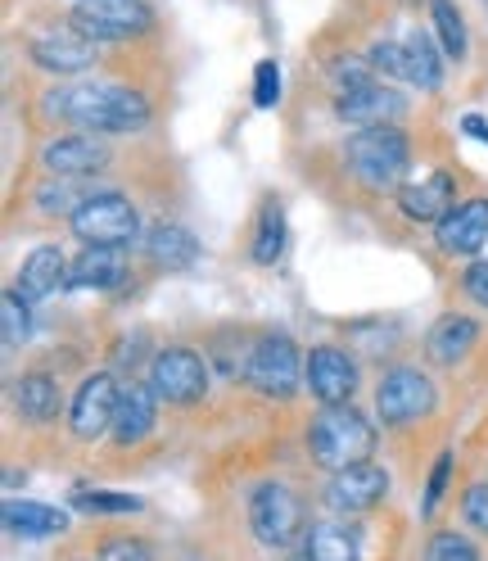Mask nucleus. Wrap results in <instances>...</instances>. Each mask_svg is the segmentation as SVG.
I'll use <instances>...</instances> for the list:
<instances>
[{
    "label": "nucleus",
    "mask_w": 488,
    "mask_h": 561,
    "mask_svg": "<svg viewBox=\"0 0 488 561\" xmlns=\"http://www.w3.org/2000/svg\"><path fill=\"white\" fill-rule=\"evenodd\" d=\"M303 385L312 390V399L326 403V408H339L353 399L358 390V363L344 354L339 344H322L312 348L307 363H303Z\"/></svg>",
    "instance_id": "nucleus-11"
},
{
    "label": "nucleus",
    "mask_w": 488,
    "mask_h": 561,
    "mask_svg": "<svg viewBox=\"0 0 488 561\" xmlns=\"http://www.w3.org/2000/svg\"><path fill=\"white\" fill-rule=\"evenodd\" d=\"M154 399H159V394L150 390V385H141V380L123 390V403H118V416H114V431H109L123 448L141 444V439L154 431Z\"/></svg>",
    "instance_id": "nucleus-23"
},
{
    "label": "nucleus",
    "mask_w": 488,
    "mask_h": 561,
    "mask_svg": "<svg viewBox=\"0 0 488 561\" xmlns=\"http://www.w3.org/2000/svg\"><path fill=\"white\" fill-rule=\"evenodd\" d=\"M403 110H407V100L375 78L348 87V91H335V114L344 123H353L358 131L362 127H394V118H403Z\"/></svg>",
    "instance_id": "nucleus-12"
},
{
    "label": "nucleus",
    "mask_w": 488,
    "mask_h": 561,
    "mask_svg": "<svg viewBox=\"0 0 488 561\" xmlns=\"http://www.w3.org/2000/svg\"><path fill=\"white\" fill-rule=\"evenodd\" d=\"M0 327H5V348H23L32 312H27V299L19 290H5V304H0Z\"/></svg>",
    "instance_id": "nucleus-29"
},
{
    "label": "nucleus",
    "mask_w": 488,
    "mask_h": 561,
    "mask_svg": "<svg viewBox=\"0 0 488 561\" xmlns=\"http://www.w3.org/2000/svg\"><path fill=\"white\" fill-rule=\"evenodd\" d=\"M462 127H466L470 136H479V140H488V123H484V118H466Z\"/></svg>",
    "instance_id": "nucleus-39"
},
{
    "label": "nucleus",
    "mask_w": 488,
    "mask_h": 561,
    "mask_svg": "<svg viewBox=\"0 0 488 561\" xmlns=\"http://www.w3.org/2000/svg\"><path fill=\"white\" fill-rule=\"evenodd\" d=\"M276 100H281V68H276L271 59H263L254 68V104L258 110H271Z\"/></svg>",
    "instance_id": "nucleus-33"
},
{
    "label": "nucleus",
    "mask_w": 488,
    "mask_h": 561,
    "mask_svg": "<svg viewBox=\"0 0 488 561\" xmlns=\"http://www.w3.org/2000/svg\"><path fill=\"white\" fill-rule=\"evenodd\" d=\"M344 163H348V172H353L362 186L385 191V186H394L407 172L411 146H407V136L398 127H362V131L348 136Z\"/></svg>",
    "instance_id": "nucleus-3"
},
{
    "label": "nucleus",
    "mask_w": 488,
    "mask_h": 561,
    "mask_svg": "<svg viewBox=\"0 0 488 561\" xmlns=\"http://www.w3.org/2000/svg\"><path fill=\"white\" fill-rule=\"evenodd\" d=\"M479 340V327L475 318H466V312H448V318H439L426 335V354L430 363L439 367H452V363H462L470 354V344Z\"/></svg>",
    "instance_id": "nucleus-21"
},
{
    "label": "nucleus",
    "mask_w": 488,
    "mask_h": 561,
    "mask_svg": "<svg viewBox=\"0 0 488 561\" xmlns=\"http://www.w3.org/2000/svg\"><path fill=\"white\" fill-rule=\"evenodd\" d=\"M385 494H390V476L380 471L375 462H358V467L330 476L326 503H330L339 516H362V512H371L375 503H385Z\"/></svg>",
    "instance_id": "nucleus-14"
},
{
    "label": "nucleus",
    "mask_w": 488,
    "mask_h": 561,
    "mask_svg": "<svg viewBox=\"0 0 488 561\" xmlns=\"http://www.w3.org/2000/svg\"><path fill=\"white\" fill-rule=\"evenodd\" d=\"M244 385H254L263 399H290L299 385H303V363H299V348L286 335H267L249 348L244 358Z\"/></svg>",
    "instance_id": "nucleus-7"
},
{
    "label": "nucleus",
    "mask_w": 488,
    "mask_h": 561,
    "mask_svg": "<svg viewBox=\"0 0 488 561\" xmlns=\"http://www.w3.org/2000/svg\"><path fill=\"white\" fill-rule=\"evenodd\" d=\"M146 259L163 272H186L199 263V240L177 222H159L146 231Z\"/></svg>",
    "instance_id": "nucleus-20"
},
{
    "label": "nucleus",
    "mask_w": 488,
    "mask_h": 561,
    "mask_svg": "<svg viewBox=\"0 0 488 561\" xmlns=\"http://www.w3.org/2000/svg\"><path fill=\"white\" fill-rule=\"evenodd\" d=\"M462 280H466V295H470L479 308H488V263H484V259H479V263H470Z\"/></svg>",
    "instance_id": "nucleus-38"
},
{
    "label": "nucleus",
    "mask_w": 488,
    "mask_h": 561,
    "mask_svg": "<svg viewBox=\"0 0 488 561\" xmlns=\"http://www.w3.org/2000/svg\"><path fill=\"white\" fill-rule=\"evenodd\" d=\"M68 23L100 46V42L141 37V32H150L154 14H150L146 0H78L73 14H68Z\"/></svg>",
    "instance_id": "nucleus-6"
},
{
    "label": "nucleus",
    "mask_w": 488,
    "mask_h": 561,
    "mask_svg": "<svg viewBox=\"0 0 488 561\" xmlns=\"http://www.w3.org/2000/svg\"><path fill=\"white\" fill-rule=\"evenodd\" d=\"M249 525L254 539L263 548H294L307 535V516H303V499L290 484L267 480L249 494Z\"/></svg>",
    "instance_id": "nucleus-5"
},
{
    "label": "nucleus",
    "mask_w": 488,
    "mask_h": 561,
    "mask_svg": "<svg viewBox=\"0 0 488 561\" xmlns=\"http://www.w3.org/2000/svg\"><path fill=\"white\" fill-rule=\"evenodd\" d=\"M286 254V208L267 199L263 204V214H258V236H254V263L271 267L276 259Z\"/></svg>",
    "instance_id": "nucleus-27"
},
{
    "label": "nucleus",
    "mask_w": 488,
    "mask_h": 561,
    "mask_svg": "<svg viewBox=\"0 0 488 561\" xmlns=\"http://www.w3.org/2000/svg\"><path fill=\"white\" fill-rule=\"evenodd\" d=\"M307 453H312V462L326 467L330 476L348 471V467L367 462L375 453V426L358 408H348V403L326 408L317 421H312V431H307Z\"/></svg>",
    "instance_id": "nucleus-2"
},
{
    "label": "nucleus",
    "mask_w": 488,
    "mask_h": 561,
    "mask_svg": "<svg viewBox=\"0 0 488 561\" xmlns=\"http://www.w3.org/2000/svg\"><path fill=\"white\" fill-rule=\"evenodd\" d=\"M462 516H466V525H475L479 535H488V484H470V489H466Z\"/></svg>",
    "instance_id": "nucleus-35"
},
{
    "label": "nucleus",
    "mask_w": 488,
    "mask_h": 561,
    "mask_svg": "<svg viewBox=\"0 0 488 561\" xmlns=\"http://www.w3.org/2000/svg\"><path fill=\"white\" fill-rule=\"evenodd\" d=\"M27 55H32V64H37V68H46V73L68 78V73H82V68L95 64V42L82 37L73 23H63V27L37 32V37L27 42Z\"/></svg>",
    "instance_id": "nucleus-13"
},
{
    "label": "nucleus",
    "mask_w": 488,
    "mask_h": 561,
    "mask_svg": "<svg viewBox=\"0 0 488 561\" xmlns=\"http://www.w3.org/2000/svg\"><path fill=\"white\" fill-rule=\"evenodd\" d=\"M488 244V199H466L439 222L443 254H475Z\"/></svg>",
    "instance_id": "nucleus-17"
},
{
    "label": "nucleus",
    "mask_w": 488,
    "mask_h": 561,
    "mask_svg": "<svg viewBox=\"0 0 488 561\" xmlns=\"http://www.w3.org/2000/svg\"><path fill=\"white\" fill-rule=\"evenodd\" d=\"M430 23L439 32V50L448 59H462L466 55V19L452 0H430Z\"/></svg>",
    "instance_id": "nucleus-28"
},
{
    "label": "nucleus",
    "mask_w": 488,
    "mask_h": 561,
    "mask_svg": "<svg viewBox=\"0 0 488 561\" xmlns=\"http://www.w3.org/2000/svg\"><path fill=\"white\" fill-rule=\"evenodd\" d=\"M426 561H479V548L466 535H457V530H443V535L430 539Z\"/></svg>",
    "instance_id": "nucleus-30"
},
{
    "label": "nucleus",
    "mask_w": 488,
    "mask_h": 561,
    "mask_svg": "<svg viewBox=\"0 0 488 561\" xmlns=\"http://www.w3.org/2000/svg\"><path fill=\"white\" fill-rule=\"evenodd\" d=\"M5 525L19 539H50L59 530H68V516L50 503H32V499H10L5 503Z\"/></svg>",
    "instance_id": "nucleus-24"
},
{
    "label": "nucleus",
    "mask_w": 488,
    "mask_h": 561,
    "mask_svg": "<svg viewBox=\"0 0 488 561\" xmlns=\"http://www.w3.org/2000/svg\"><path fill=\"white\" fill-rule=\"evenodd\" d=\"M375 412L385 426H411L434 412V385L421 367H394L375 385Z\"/></svg>",
    "instance_id": "nucleus-8"
},
{
    "label": "nucleus",
    "mask_w": 488,
    "mask_h": 561,
    "mask_svg": "<svg viewBox=\"0 0 488 561\" xmlns=\"http://www.w3.org/2000/svg\"><path fill=\"white\" fill-rule=\"evenodd\" d=\"M146 385L163 399V403H195L204 399L208 390V363L195 354V348H182V344H172V348H159L154 363H150V376Z\"/></svg>",
    "instance_id": "nucleus-9"
},
{
    "label": "nucleus",
    "mask_w": 488,
    "mask_h": 561,
    "mask_svg": "<svg viewBox=\"0 0 488 561\" xmlns=\"http://www.w3.org/2000/svg\"><path fill=\"white\" fill-rule=\"evenodd\" d=\"M14 408H19L23 421H32V426H46V421H55L59 408H63V394H59L55 376H46V371H23V376L14 380Z\"/></svg>",
    "instance_id": "nucleus-22"
},
{
    "label": "nucleus",
    "mask_w": 488,
    "mask_h": 561,
    "mask_svg": "<svg viewBox=\"0 0 488 561\" xmlns=\"http://www.w3.org/2000/svg\"><path fill=\"white\" fill-rule=\"evenodd\" d=\"M82 199H86V195H73L68 178H59V186H55V182L37 186V208H42V214H68V218H73Z\"/></svg>",
    "instance_id": "nucleus-32"
},
{
    "label": "nucleus",
    "mask_w": 488,
    "mask_h": 561,
    "mask_svg": "<svg viewBox=\"0 0 488 561\" xmlns=\"http://www.w3.org/2000/svg\"><path fill=\"white\" fill-rule=\"evenodd\" d=\"M42 168L55 172V178H95V172L109 168V150L100 146L95 136L86 131H73V136H55L46 140V150H42Z\"/></svg>",
    "instance_id": "nucleus-15"
},
{
    "label": "nucleus",
    "mask_w": 488,
    "mask_h": 561,
    "mask_svg": "<svg viewBox=\"0 0 488 561\" xmlns=\"http://www.w3.org/2000/svg\"><path fill=\"white\" fill-rule=\"evenodd\" d=\"M50 110H59L73 127L86 136H123V131H141L150 127V100L131 87L118 82H82V87H63Z\"/></svg>",
    "instance_id": "nucleus-1"
},
{
    "label": "nucleus",
    "mask_w": 488,
    "mask_h": 561,
    "mask_svg": "<svg viewBox=\"0 0 488 561\" xmlns=\"http://www.w3.org/2000/svg\"><path fill=\"white\" fill-rule=\"evenodd\" d=\"M398 208L411 222H443L457 208V186L448 172H426L421 182H407L398 191Z\"/></svg>",
    "instance_id": "nucleus-16"
},
{
    "label": "nucleus",
    "mask_w": 488,
    "mask_h": 561,
    "mask_svg": "<svg viewBox=\"0 0 488 561\" xmlns=\"http://www.w3.org/2000/svg\"><path fill=\"white\" fill-rule=\"evenodd\" d=\"M307 561H358V535L339 520L307 530Z\"/></svg>",
    "instance_id": "nucleus-26"
},
{
    "label": "nucleus",
    "mask_w": 488,
    "mask_h": 561,
    "mask_svg": "<svg viewBox=\"0 0 488 561\" xmlns=\"http://www.w3.org/2000/svg\"><path fill=\"white\" fill-rule=\"evenodd\" d=\"M100 561H154V552L141 539H109L100 548Z\"/></svg>",
    "instance_id": "nucleus-36"
},
{
    "label": "nucleus",
    "mask_w": 488,
    "mask_h": 561,
    "mask_svg": "<svg viewBox=\"0 0 488 561\" xmlns=\"http://www.w3.org/2000/svg\"><path fill=\"white\" fill-rule=\"evenodd\" d=\"M367 64L375 68L380 78H398V82H407V50H403L398 42H375V46L367 50Z\"/></svg>",
    "instance_id": "nucleus-31"
},
{
    "label": "nucleus",
    "mask_w": 488,
    "mask_h": 561,
    "mask_svg": "<svg viewBox=\"0 0 488 561\" xmlns=\"http://www.w3.org/2000/svg\"><path fill=\"white\" fill-rule=\"evenodd\" d=\"M78 507L82 512H114V516H131V512H141V499H131V494H78Z\"/></svg>",
    "instance_id": "nucleus-34"
},
{
    "label": "nucleus",
    "mask_w": 488,
    "mask_h": 561,
    "mask_svg": "<svg viewBox=\"0 0 488 561\" xmlns=\"http://www.w3.org/2000/svg\"><path fill=\"white\" fill-rule=\"evenodd\" d=\"M407 50V82L411 87H421V91H439L443 82V50H434V42L426 37V32H411V37L403 42Z\"/></svg>",
    "instance_id": "nucleus-25"
},
{
    "label": "nucleus",
    "mask_w": 488,
    "mask_h": 561,
    "mask_svg": "<svg viewBox=\"0 0 488 561\" xmlns=\"http://www.w3.org/2000/svg\"><path fill=\"white\" fill-rule=\"evenodd\" d=\"M68 227H73L78 240L86 244H104V250H123L127 240L141 236V214H136V204L118 191H91L78 214L68 218Z\"/></svg>",
    "instance_id": "nucleus-4"
},
{
    "label": "nucleus",
    "mask_w": 488,
    "mask_h": 561,
    "mask_svg": "<svg viewBox=\"0 0 488 561\" xmlns=\"http://www.w3.org/2000/svg\"><path fill=\"white\" fill-rule=\"evenodd\" d=\"M123 390L109 371H95L82 380V390L73 394V408H68V426H73L78 439H100L114 431V416H118Z\"/></svg>",
    "instance_id": "nucleus-10"
},
{
    "label": "nucleus",
    "mask_w": 488,
    "mask_h": 561,
    "mask_svg": "<svg viewBox=\"0 0 488 561\" xmlns=\"http://www.w3.org/2000/svg\"><path fill=\"white\" fill-rule=\"evenodd\" d=\"M127 276L123 250H104V244H86V250L68 263V290H114Z\"/></svg>",
    "instance_id": "nucleus-18"
},
{
    "label": "nucleus",
    "mask_w": 488,
    "mask_h": 561,
    "mask_svg": "<svg viewBox=\"0 0 488 561\" xmlns=\"http://www.w3.org/2000/svg\"><path fill=\"white\" fill-rule=\"evenodd\" d=\"M63 280H68V259H63V250H55V244H42V250H32V254L19 263V286H14V290L32 304V299L55 295Z\"/></svg>",
    "instance_id": "nucleus-19"
},
{
    "label": "nucleus",
    "mask_w": 488,
    "mask_h": 561,
    "mask_svg": "<svg viewBox=\"0 0 488 561\" xmlns=\"http://www.w3.org/2000/svg\"><path fill=\"white\" fill-rule=\"evenodd\" d=\"M448 476H452V453H443V458L434 462V471H430V489H426V503H421L426 516H434V507H439V499H443V489H448Z\"/></svg>",
    "instance_id": "nucleus-37"
}]
</instances>
